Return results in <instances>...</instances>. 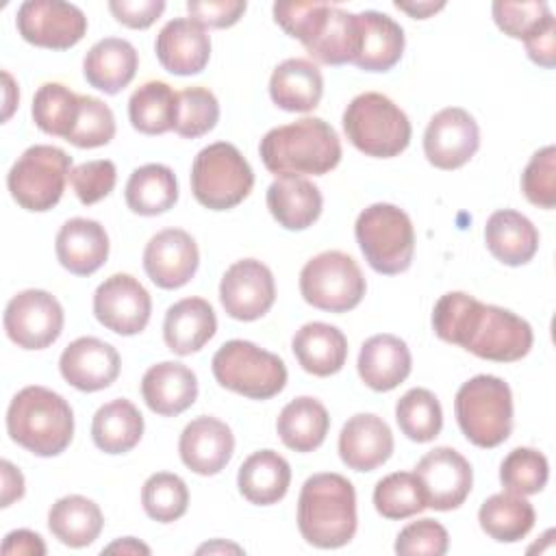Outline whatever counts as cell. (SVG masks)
<instances>
[{"label":"cell","mask_w":556,"mask_h":556,"mask_svg":"<svg viewBox=\"0 0 556 556\" xmlns=\"http://www.w3.org/2000/svg\"><path fill=\"white\" fill-rule=\"evenodd\" d=\"M432 330L441 341L495 363L523 358L534 341L532 326L523 317L508 308L484 304L465 291H450L437 300Z\"/></svg>","instance_id":"cell-1"},{"label":"cell","mask_w":556,"mask_h":556,"mask_svg":"<svg viewBox=\"0 0 556 556\" xmlns=\"http://www.w3.org/2000/svg\"><path fill=\"white\" fill-rule=\"evenodd\" d=\"M356 491L341 473H313L298 497V528L308 545L337 549L356 534Z\"/></svg>","instance_id":"cell-2"},{"label":"cell","mask_w":556,"mask_h":556,"mask_svg":"<svg viewBox=\"0 0 556 556\" xmlns=\"http://www.w3.org/2000/svg\"><path fill=\"white\" fill-rule=\"evenodd\" d=\"M258 154L276 176H324L341 161L337 130L321 117H302L265 132Z\"/></svg>","instance_id":"cell-3"},{"label":"cell","mask_w":556,"mask_h":556,"mask_svg":"<svg viewBox=\"0 0 556 556\" xmlns=\"http://www.w3.org/2000/svg\"><path fill=\"white\" fill-rule=\"evenodd\" d=\"M7 432L13 443L35 456H59L74 437L72 406L52 389L39 384L24 387L9 404Z\"/></svg>","instance_id":"cell-4"},{"label":"cell","mask_w":556,"mask_h":556,"mask_svg":"<svg viewBox=\"0 0 556 556\" xmlns=\"http://www.w3.org/2000/svg\"><path fill=\"white\" fill-rule=\"evenodd\" d=\"M454 415L469 443L484 450L502 445L513 430V393L508 382L491 374L469 378L456 391Z\"/></svg>","instance_id":"cell-5"},{"label":"cell","mask_w":556,"mask_h":556,"mask_svg":"<svg viewBox=\"0 0 556 556\" xmlns=\"http://www.w3.org/2000/svg\"><path fill=\"white\" fill-rule=\"evenodd\" d=\"M343 130L358 152L374 159L402 154L413 135L406 113L378 91H365L345 106Z\"/></svg>","instance_id":"cell-6"},{"label":"cell","mask_w":556,"mask_h":556,"mask_svg":"<svg viewBox=\"0 0 556 556\" xmlns=\"http://www.w3.org/2000/svg\"><path fill=\"white\" fill-rule=\"evenodd\" d=\"M356 243L367 265L384 276L402 274L413 263L415 228L395 204L376 202L361 211L354 224Z\"/></svg>","instance_id":"cell-7"},{"label":"cell","mask_w":556,"mask_h":556,"mask_svg":"<svg viewBox=\"0 0 556 556\" xmlns=\"http://www.w3.org/2000/svg\"><path fill=\"white\" fill-rule=\"evenodd\" d=\"M219 387L250 400H269L287 384L285 361L245 339L226 341L211 361Z\"/></svg>","instance_id":"cell-8"},{"label":"cell","mask_w":556,"mask_h":556,"mask_svg":"<svg viewBox=\"0 0 556 556\" xmlns=\"http://www.w3.org/2000/svg\"><path fill=\"white\" fill-rule=\"evenodd\" d=\"M254 187V172L237 146L215 141L202 148L191 165V193L208 211L241 204Z\"/></svg>","instance_id":"cell-9"},{"label":"cell","mask_w":556,"mask_h":556,"mask_svg":"<svg viewBox=\"0 0 556 556\" xmlns=\"http://www.w3.org/2000/svg\"><path fill=\"white\" fill-rule=\"evenodd\" d=\"M72 156L56 146L37 143L17 156L7 174L11 198L30 213H43L59 204L70 180Z\"/></svg>","instance_id":"cell-10"},{"label":"cell","mask_w":556,"mask_h":556,"mask_svg":"<svg viewBox=\"0 0 556 556\" xmlns=\"http://www.w3.org/2000/svg\"><path fill=\"white\" fill-rule=\"evenodd\" d=\"M367 291L358 263L339 250H328L300 271V293L306 304L326 313H348L356 308Z\"/></svg>","instance_id":"cell-11"},{"label":"cell","mask_w":556,"mask_h":556,"mask_svg":"<svg viewBox=\"0 0 556 556\" xmlns=\"http://www.w3.org/2000/svg\"><path fill=\"white\" fill-rule=\"evenodd\" d=\"M63 306L43 289L15 293L4 308V332L22 350H43L63 332Z\"/></svg>","instance_id":"cell-12"},{"label":"cell","mask_w":556,"mask_h":556,"mask_svg":"<svg viewBox=\"0 0 556 556\" xmlns=\"http://www.w3.org/2000/svg\"><path fill=\"white\" fill-rule=\"evenodd\" d=\"M15 26L20 37L37 48L70 50L85 37L87 17L70 2L26 0L17 9Z\"/></svg>","instance_id":"cell-13"},{"label":"cell","mask_w":556,"mask_h":556,"mask_svg":"<svg viewBox=\"0 0 556 556\" xmlns=\"http://www.w3.org/2000/svg\"><path fill=\"white\" fill-rule=\"evenodd\" d=\"M152 313L148 289L130 274H113L93 293V315L111 332L122 337L139 334Z\"/></svg>","instance_id":"cell-14"},{"label":"cell","mask_w":556,"mask_h":556,"mask_svg":"<svg viewBox=\"0 0 556 556\" xmlns=\"http://www.w3.org/2000/svg\"><path fill=\"white\" fill-rule=\"evenodd\" d=\"M276 300V282L271 269L256 258L235 261L222 276L219 302L232 319H261Z\"/></svg>","instance_id":"cell-15"},{"label":"cell","mask_w":556,"mask_h":556,"mask_svg":"<svg viewBox=\"0 0 556 556\" xmlns=\"http://www.w3.org/2000/svg\"><path fill=\"white\" fill-rule=\"evenodd\" d=\"M480 148V128L473 115L460 106H447L432 115L424 132V154L437 169H458Z\"/></svg>","instance_id":"cell-16"},{"label":"cell","mask_w":556,"mask_h":556,"mask_svg":"<svg viewBox=\"0 0 556 556\" xmlns=\"http://www.w3.org/2000/svg\"><path fill=\"white\" fill-rule=\"evenodd\" d=\"M424 489L426 506L434 510L458 508L473 484L469 460L454 447H434L426 452L413 471Z\"/></svg>","instance_id":"cell-17"},{"label":"cell","mask_w":556,"mask_h":556,"mask_svg":"<svg viewBox=\"0 0 556 556\" xmlns=\"http://www.w3.org/2000/svg\"><path fill=\"white\" fill-rule=\"evenodd\" d=\"M200 252L195 239L180 228L156 232L143 250V269L161 289H180L198 271Z\"/></svg>","instance_id":"cell-18"},{"label":"cell","mask_w":556,"mask_h":556,"mask_svg":"<svg viewBox=\"0 0 556 556\" xmlns=\"http://www.w3.org/2000/svg\"><path fill=\"white\" fill-rule=\"evenodd\" d=\"M117 350L98 337L74 339L59 358V371L74 389L93 393L111 387L119 376Z\"/></svg>","instance_id":"cell-19"},{"label":"cell","mask_w":556,"mask_h":556,"mask_svg":"<svg viewBox=\"0 0 556 556\" xmlns=\"http://www.w3.org/2000/svg\"><path fill=\"white\" fill-rule=\"evenodd\" d=\"M232 452V430L228 428V424L211 415H200L191 419L178 439L180 460L198 476L219 473L230 463Z\"/></svg>","instance_id":"cell-20"},{"label":"cell","mask_w":556,"mask_h":556,"mask_svg":"<svg viewBox=\"0 0 556 556\" xmlns=\"http://www.w3.org/2000/svg\"><path fill=\"white\" fill-rule=\"evenodd\" d=\"M393 432L374 413L352 415L339 432V456L348 469L374 471L393 454Z\"/></svg>","instance_id":"cell-21"},{"label":"cell","mask_w":556,"mask_h":556,"mask_svg":"<svg viewBox=\"0 0 556 556\" xmlns=\"http://www.w3.org/2000/svg\"><path fill=\"white\" fill-rule=\"evenodd\" d=\"M154 52L163 70L176 76L200 74L211 59V37L191 17L169 20L156 35Z\"/></svg>","instance_id":"cell-22"},{"label":"cell","mask_w":556,"mask_h":556,"mask_svg":"<svg viewBox=\"0 0 556 556\" xmlns=\"http://www.w3.org/2000/svg\"><path fill=\"white\" fill-rule=\"evenodd\" d=\"M109 235L96 219L72 217L67 219L54 239V252L70 274L91 276L109 258Z\"/></svg>","instance_id":"cell-23"},{"label":"cell","mask_w":556,"mask_h":556,"mask_svg":"<svg viewBox=\"0 0 556 556\" xmlns=\"http://www.w3.org/2000/svg\"><path fill=\"white\" fill-rule=\"evenodd\" d=\"M141 397L146 406L161 417L180 415L198 397V378L182 363H156L148 367L141 378Z\"/></svg>","instance_id":"cell-24"},{"label":"cell","mask_w":556,"mask_h":556,"mask_svg":"<svg viewBox=\"0 0 556 556\" xmlns=\"http://www.w3.org/2000/svg\"><path fill=\"white\" fill-rule=\"evenodd\" d=\"M358 376L374 391H391L402 384L410 369L413 358L404 339L382 332L369 337L358 352Z\"/></svg>","instance_id":"cell-25"},{"label":"cell","mask_w":556,"mask_h":556,"mask_svg":"<svg viewBox=\"0 0 556 556\" xmlns=\"http://www.w3.org/2000/svg\"><path fill=\"white\" fill-rule=\"evenodd\" d=\"M358 52L354 65L365 72H389L404 52L402 26L380 11L356 13Z\"/></svg>","instance_id":"cell-26"},{"label":"cell","mask_w":556,"mask_h":556,"mask_svg":"<svg viewBox=\"0 0 556 556\" xmlns=\"http://www.w3.org/2000/svg\"><path fill=\"white\" fill-rule=\"evenodd\" d=\"M137 65L139 54L130 41L104 37L87 50L83 59V74L93 89L115 96L130 85L137 74Z\"/></svg>","instance_id":"cell-27"},{"label":"cell","mask_w":556,"mask_h":556,"mask_svg":"<svg viewBox=\"0 0 556 556\" xmlns=\"http://www.w3.org/2000/svg\"><path fill=\"white\" fill-rule=\"evenodd\" d=\"M217 330L213 306L204 298H182L172 304L163 319L165 345L178 354L189 356L202 350Z\"/></svg>","instance_id":"cell-28"},{"label":"cell","mask_w":556,"mask_h":556,"mask_svg":"<svg viewBox=\"0 0 556 556\" xmlns=\"http://www.w3.org/2000/svg\"><path fill=\"white\" fill-rule=\"evenodd\" d=\"M267 208L285 230H306L319 219L324 198L304 176H278L267 187Z\"/></svg>","instance_id":"cell-29"},{"label":"cell","mask_w":556,"mask_h":556,"mask_svg":"<svg viewBox=\"0 0 556 556\" xmlns=\"http://www.w3.org/2000/svg\"><path fill=\"white\" fill-rule=\"evenodd\" d=\"M484 243L500 263L519 267L534 258L539 250V230L519 211L500 208L486 219Z\"/></svg>","instance_id":"cell-30"},{"label":"cell","mask_w":556,"mask_h":556,"mask_svg":"<svg viewBox=\"0 0 556 556\" xmlns=\"http://www.w3.org/2000/svg\"><path fill=\"white\" fill-rule=\"evenodd\" d=\"M291 350L300 367L313 376L326 378L343 369L348 361V339L330 324L308 321L291 339Z\"/></svg>","instance_id":"cell-31"},{"label":"cell","mask_w":556,"mask_h":556,"mask_svg":"<svg viewBox=\"0 0 556 556\" xmlns=\"http://www.w3.org/2000/svg\"><path fill=\"white\" fill-rule=\"evenodd\" d=\"M321 96V72L308 59H287L271 72L269 98L282 111L308 113L319 104Z\"/></svg>","instance_id":"cell-32"},{"label":"cell","mask_w":556,"mask_h":556,"mask_svg":"<svg viewBox=\"0 0 556 556\" xmlns=\"http://www.w3.org/2000/svg\"><path fill=\"white\" fill-rule=\"evenodd\" d=\"M291 484V467L285 456L274 450H258L250 454L237 473L239 493L256 506H271L280 502Z\"/></svg>","instance_id":"cell-33"},{"label":"cell","mask_w":556,"mask_h":556,"mask_svg":"<svg viewBox=\"0 0 556 556\" xmlns=\"http://www.w3.org/2000/svg\"><path fill=\"white\" fill-rule=\"evenodd\" d=\"M330 415L326 406L311 395L291 400L276 419V432L280 441L300 454L317 450L326 441Z\"/></svg>","instance_id":"cell-34"},{"label":"cell","mask_w":556,"mask_h":556,"mask_svg":"<svg viewBox=\"0 0 556 556\" xmlns=\"http://www.w3.org/2000/svg\"><path fill=\"white\" fill-rule=\"evenodd\" d=\"M104 526L100 506L85 495H65L48 510V528L67 547L91 545Z\"/></svg>","instance_id":"cell-35"},{"label":"cell","mask_w":556,"mask_h":556,"mask_svg":"<svg viewBox=\"0 0 556 556\" xmlns=\"http://www.w3.org/2000/svg\"><path fill=\"white\" fill-rule=\"evenodd\" d=\"M143 437V415L124 397L102 404L91 421V439L104 454H126Z\"/></svg>","instance_id":"cell-36"},{"label":"cell","mask_w":556,"mask_h":556,"mask_svg":"<svg viewBox=\"0 0 556 556\" xmlns=\"http://www.w3.org/2000/svg\"><path fill=\"white\" fill-rule=\"evenodd\" d=\"M534 506L526 495L502 491L486 497L478 510L480 528L497 543H517L534 528Z\"/></svg>","instance_id":"cell-37"},{"label":"cell","mask_w":556,"mask_h":556,"mask_svg":"<svg viewBox=\"0 0 556 556\" xmlns=\"http://www.w3.org/2000/svg\"><path fill=\"white\" fill-rule=\"evenodd\" d=\"M126 204L132 213L154 217L167 213L178 200V180L163 163H148L137 167L124 189Z\"/></svg>","instance_id":"cell-38"},{"label":"cell","mask_w":556,"mask_h":556,"mask_svg":"<svg viewBox=\"0 0 556 556\" xmlns=\"http://www.w3.org/2000/svg\"><path fill=\"white\" fill-rule=\"evenodd\" d=\"M304 50L324 65L354 63L358 52V24L356 13H348L339 7L328 9L319 30L304 46Z\"/></svg>","instance_id":"cell-39"},{"label":"cell","mask_w":556,"mask_h":556,"mask_svg":"<svg viewBox=\"0 0 556 556\" xmlns=\"http://www.w3.org/2000/svg\"><path fill=\"white\" fill-rule=\"evenodd\" d=\"M178 93L163 80L139 85L128 100V117L135 130L143 135H163L174 130Z\"/></svg>","instance_id":"cell-40"},{"label":"cell","mask_w":556,"mask_h":556,"mask_svg":"<svg viewBox=\"0 0 556 556\" xmlns=\"http://www.w3.org/2000/svg\"><path fill=\"white\" fill-rule=\"evenodd\" d=\"M80 111V96L61 83H43L33 98L35 126L52 137L67 141Z\"/></svg>","instance_id":"cell-41"},{"label":"cell","mask_w":556,"mask_h":556,"mask_svg":"<svg viewBox=\"0 0 556 556\" xmlns=\"http://www.w3.org/2000/svg\"><path fill=\"white\" fill-rule=\"evenodd\" d=\"M395 421L406 439L428 443L437 439L443 428V410L432 391L415 387L397 400Z\"/></svg>","instance_id":"cell-42"},{"label":"cell","mask_w":556,"mask_h":556,"mask_svg":"<svg viewBox=\"0 0 556 556\" xmlns=\"http://www.w3.org/2000/svg\"><path fill=\"white\" fill-rule=\"evenodd\" d=\"M374 506L384 519H408L428 508L419 478L413 471H393L378 480Z\"/></svg>","instance_id":"cell-43"},{"label":"cell","mask_w":556,"mask_h":556,"mask_svg":"<svg viewBox=\"0 0 556 556\" xmlns=\"http://www.w3.org/2000/svg\"><path fill=\"white\" fill-rule=\"evenodd\" d=\"M141 506L150 519L159 523H172L187 513L189 489L176 473H152L141 486Z\"/></svg>","instance_id":"cell-44"},{"label":"cell","mask_w":556,"mask_h":556,"mask_svg":"<svg viewBox=\"0 0 556 556\" xmlns=\"http://www.w3.org/2000/svg\"><path fill=\"white\" fill-rule=\"evenodd\" d=\"M549 478V463L543 452L534 447H515L500 465V482L504 491L519 495H534L545 489Z\"/></svg>","instance_id":"cell-45"},{"label":"cell","mask_w":556,"mask_h":556,"mask_svg":"<svg viewBox=\"0 0 556 556\" xmlns=\"http://www.w3.org/2000/svg\"><path fill=\"white\" fill-rule=\"evenodd\" d=\"M219 119V102L206 87H187L178 91L174 132L185 139H198L215 128Z\"/></svg>","instance_id":"cell-46"},{"label":"cell","mask_w":556,"mask_h":556,"mask_svg":"<svg viewBox=\"0 0 556 556\" xmlns=\"http://www.w3.org/2000/svg\"><path fill=\"white\" fill-rule=\"evenodd\" d=\"M491 13L497 28L504 35L521 41H528L532 35H536L541 28L554 22V15L547 2H541V0H528V2L495 0L491 7Z\"/></svg>","instance_id":"cell-47"},{"label":"cell","mask_w":556,"mask_h":556,"mask_svg":"<svg viewBox=\"0 0 556 556\" xmlns=\"http://www.w3.org/2000/svg\"><path fill=\"white\" fill-rule=\"evenodd\" d=\"M115 137V117L109 104L93 96H80L78 119L67 137L76 148H100Z\"/></svg>","instance_id":"cell-48"},{"label":"cell","mask_w":556,"mask_h":556,"mask_svg":"<svg viewBox=\"0 0 556 556\" xmlns=\"http://www.w3.org/2000/svg\"><path fill=\"white\" fill-rule=\"evenodd\" d=\"M521 191L530 204L552 211L556 206V148L534 152L521 174Z\"/></svg>","instance_id":"cell-49"},{"label":"cell","mask_w":556,"mask_h":556,"mask_svg":"<svg viewBox=\"0 0 556 556\" xmlns=\"http://www.w3.org/2000/svg\"><path fill=\"white\" fill-rule=\"evenodd\" d=\"M450 547V534L437 519H417L404 526L395 536L400 556H443Z\"/></svg>","instance_id":"cell-50"},{"label":"cell","mask_w":556,"mask_h":556,"mask_svg":"<svg viewBox=\"0 0 556 556\" xmlns=\"http://www.w3.org/2000/svg\"><path fill=\"white\" fill-rule=\"evenodd\" d=\"M117 182V169L115 163L109 159H96L85 161L70 172V185L80 200V204L91 206L100 200H104Z\"/></svg>","instance_id":"cell-51"},{"label":"cell","mask_w":556,"mask_h":556,"mask_svg":"<svg viewBox=\"0 0 556 556\" xmlns=\"http://www.w3.org/2000/svg\"><path fill=\"white\" fill-rule=\"evenodd\" d=\"M330 4L326 2H276L271 7L276 24L302 46H306L319 30Z\"/></svg>","instance_id":"cell-52"},{"label":"cell","mask_w":556,"mask_h":556,"mask_svg":"<svg viewBox=\"0 0 556 556\" xmlns=\"http://www.w3.org/2000/svg\"><path fill=\"white\" fill-rule=\"evenodd\" d=\"M248 4L243 0H189L187 11L202 28H228L241 20Z\"/></svg>","instance_id":"cell-53"},{"label":"cell","mask_w":556,"mask_h":556,"mask_svg":"<svg viewBox=\"0 0 556 556\" xmlns=\"http://www.w3.org/2000/svg\"><path fill=\"white\" fill-rule=\"evenodd\" d=\"M109 11L119 24L143 30L161 17V13L165 11V2L163 0H111Z\"/></svg>","instance_id":"cell-54"},{"label":"cell","mask_w":556,"mask_h":556,"mask_svg":"<svg viewBox=\"0 0 556 556\" xmlns=\"http://www.w3.org/2000/svg\"><path fill=\"white\" fill-rule=\"evenodd\" d=\"M526 43V52L530 61H534L541 67L552 70L556 63V22L541 28L536 35H532Z\"/></svg>","instance_id":"cell-55"},{"label":"cell","mask_w":556,"mask_h":556,"mask_svg":"<svg viewBox=\"0 0 556 556\" xmlns=\"http://www.w3.org/2000/svg\"><path fill=\"white\" fill-rule=\"evenodd\" d=\"M2 554L4 556H15V554H28V556H43L46 545L41 536L33 530H13L4 536L2 543Z\"/></svg>","instance_id":"cell-56"},{"label":"cell","mask_w":556,"mask_h":556,"mask_svg":"<svg viewBox=\"0 0 556 556\" xmlns=\"http://www.w3.org/2000/svg\"><path fill=\"white\" fill-rule=\"evenodd\" d=\"M0 471H2V508L11 506L15 500H22L24 497V476L22 471L9 463V460H2L0 463Z\"/></svg>","instance_id":"cell-57"},{"label":"cell","mask_w":556,"mask_h":556,"mask_svg":"<svg viewBox=\"0 0 556 556\" xmlns=\"http://www.w3.org/2000/svg\"><path fill=\"white\" fill-rule=\"evenodd\" d=\"M395 7L400 9V11H406L410 17H415V20H426V17H430L432 13H437V11H441L445 4L443 2H439V4H434V2H395Z\"/></svg>","instance_id":"cell-58"},{"label":"cell","mask_w":556,"mask_h":556,"mask_svg":"<svg viewBox=\"0 0 556 556\" xmlns=\"http://www.w3.org/2000/svg\"><path fill=\"white\" fill-rule=\"evenodd\" d=\"M102 552L111 554V552H122V554H150V547L132 536H124V539H117L113 541L111 545H106Z\"/></svg>","instance_id":"cell-59"},{"label":"cell","mask_w":556,"mask_h":556,"mask_svg":"<svg viewBox=\"0 0 556 556\" xmlns=\"http://www.w3.org/2000/svg\"><path fill=\"white\" fill-rule=\"evenodd\" d=\"M2 76H4V83H7V102H4V104H7V109H4V119H9V117H11V111H13V106H15L17 102L11 98V91H13V78H11L7 72H4Z\"/></svg>","instance_id":"cell-60"},{"label":"cell","mask_w":556,"mask_h":556,"mask_svg":"<svg viewBox=\"0 0 556 556\" xmlns=\"http://www.w3.org/2000/svg\"><path fill=\"white\" fill-rule=\"evenodd\" d=\"M228 549L241 552V547H237V545H228V543H206V545H202V547L198 549V554H202V552H228Z\"/></svg>","instance_id":"cell-61"}]
</instances>
